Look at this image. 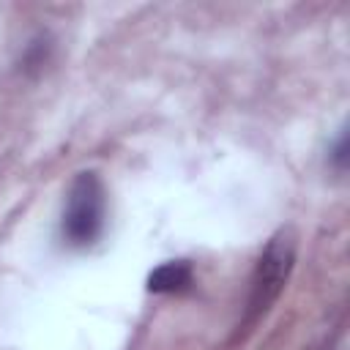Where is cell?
Wrapping results in <instances>:
<instances>
[{"label":"cell","mask_w":350,"mask_h":350,"mask_svg":"<svg viewBox=\"0 0 350 350\" xmlns=\"http://www.w3.org/2000/svg\"><path fill=\"white\" fill-rule=\"evenodd\" d=\"M295 262V235L293 230H279L265 252L260 254L254 273H252V290H249V317H260L271 309V304L284 290L290 271Z\"/></svg>","instance_id":"7a4b0ae2"},{"label":"cell","mask_w":350,"mask_h":350,"mask_svg":"<svg viewBox=\"0 0 350 350\" xmlns=\"http://www.w3.org/2000/svg\"><path fill=\"white\" fill-rule=\"evenodd\" d=\"M107 194L96 172H79L66 197L63 235L71 246H90L104 227Z\"/></svg>","instance_id":"6da1fadb"},{"label":"cell","mask_w":350,"mask_h":350,"mask_svg":"<svg viewBox=\"0 0 350 350\" xmlns=\"http://www.w3.org/2000/svg\"><path fill=\"white\" fill-rule=\"evenodd\" d=\"M191 282V265L186 260H170L150 271L148 290L150 293H180Z\"/></svg>","instance_id":"3957f363"}]
</instances>
